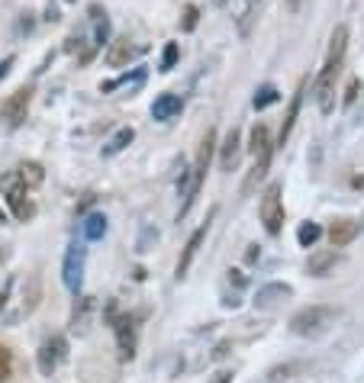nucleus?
<instances>
[{
  "mask_svg": "<svg viewBox=\"0 0 364 383\" xmlns=\"http://www.w3.org/2000/svg\"><path fill=\"white\" fill-rule=\"evenodd\" d=\"M45 20L55 23V20H58V10H55V7H49V10H45Z\"/></svg>",
  "mask_w": 364,
  "mask_h": 383,
  "instance_id": "c9c22d12",
  "label": "nucleus"
},
{
  "mask_svg": "<svg viewBox=\"0 0 364 383\" xmlns=\"http://www.w3.org/2000/svg\"><path fill=\"white\" fill-rule=\"evenodd\" d=\"M252 155H255V167H252V174H248L246 181V194H252L255 184L265 181L268 171H271V158H274V145H271V133H268V126L258 123L252 129Z\"/></svg>",
  "mask_w": 364,
  "mask_h": 383,
  "instance_id": "f257e3e1",
  "label": "nucleus"
},
{
  "mask_svg": "<svg viewBox=\"0 0 364 383\" xmlns=\"http://www.w3.org/2000/svg\"><path fill=\"white\" fill-rule=\"evenodd\" d=\"M216 216V209H213L210 213V219ZM210 219H206L204 226H200V229L194 232V235L187 238V245H184V255H181V261H177V280H184L187 277V271H190V265H194V258H197V251H200V245H204V238H206V232H210Z\"/></svg>",
  "mask_w": 364,
  "mask_h": 383,
  "instance_id": "1a4fd4ad",
  "label": "nucleus"
},
{
  "mask_svg": "<svg viewBox=\"0 0 364 383\" xmlns=\"http://www.w3.org/2000/svg\"><path fill=\"white\" fill-rule=\"evenodd\" d=\"M13 62H16L13 55H10V58H4V62H0V81H4V77L10 74V68H13Z\"/></svg>",
  "mask_w": 364,
  "mask_h": 383,
  "instance_id": "7c9ffc66",
  "label": "nucleus"
},
{
  "mask_svg": "<svg viewBox=\"0 0 364 383\" xmlns=\"http://www.w3.org/2000/svg\"><path fill=\"white\" fill-rule=\"evenodd\" d=\"M197 23H200V7H197V4H187V7H184V16H181V29L184 33H194Z\"/></svg>",
  "mask_w": 364,
  "mask_h": 383,
  "instance_id": "cd10ccee",
  "label": "nucleus"
},
{
  "mask_svg": "<svg viewBox=\"0 0 364 383\" xmlns=\"http://www.w3.org/2000/svg\"><path fill=\"white\" fill-rule=\"evenodd\" d=\"M177 58H181V49H177V42H168L165 45V52H161V71L168 74V71H175Z\"/></svg>",
  "mask_w": 364,
  "mask_h": 383,
  "instance_id": "bb28decb",
  "label": "nucleus"
},
{
  "mask_svg": "<svg viewBox=\"0 0 364 383\" xmlns=\"http://www.w3.org/2000/svg\"><path fill=\"white\" fill-rule=\"evenodd\" d=\"M261 223H265L268 235H280L284 229V200H280V184H271L261 196Z\"/></svg>",
  "mask_w": 364,
  "mask_h": 383,
  "instance_id": "39448f33",
  "label": "nucleus"
},
{
  "mask_svg": "<svg viewBox=\"0 0 364 383\" xmlns=\"http://www.w3.org/2000/svg\"><path fill=\"white\" fill-rule=\"evenodd\" d=\"M358 229H361V226H358L355 219H338V223H332V226H329V242H332V248H345L348 242H355Z\"/></svg>",
  "mask_w": 364,
  "mask_h": 383,
  "instance_id": "dca6fc26",
  "label": "nucleus"
},
{
  "mask_svg": "<svg viewBox=\"0 0 364 383\" xmlns=\"http://www.w3.org/2000/svg\"><path fill=\"white\" fill-rule=\"evenodd\" d=\"M20 181L26 184V187H39V184L45 181V171L39 161H23L20 165Z\"/></svg>",
  "mask_w": 364,
  "mask_h": 383,
  "instance_id": "412c9836",
  "label": "nucleus"
},
{
  "mask_svg": "<svg viewBox=\"0 0 364 383\" xmlns=\"http://www.w3.org/2000/svg\"><path fill=\"white\" fill-rule=\"evenodd\" d=\"M329 319H332V309H326V306H307V309H300V313L290 319V332L300 335V338H309V335H319L322 328L329 326Z\"/></svg>",
  "mask_w": 364,
  "mask_h": 383,
  "instance_id": "7ed1b4c3",
  "label": "nucleus"
},
{
  "mask_svg": "<svg viewBox=\"0 0 364 383\" xmlns=\"http://www.w3.org/2000/svg\"><path fill=\"white\" fill-rule=\"evenodd\" d=\"M294 296V287L290 284H268L255 293V306L258 309H274L280 300H290Z\"/></svg>",
  "mask_w": 364,
  "mask_h": 383,
  "instance_id": "9b49d317",
  "label": "nucleus"
},
{
  "mask_svg": "<svg viewBox=\"0 0 364 383\" xmlns=\"http://www.w3.org/2000/svg\"><path fill=\"white\" fill-rule=\"evenodd\" d=\"M338 68H342V62H329V58H326L319 77H316V104H319L322 116H329V113L336 110V77H338Z\"/></svg>",
  "mask_w": 364,
  "mask_h": 383,
  "instance_id": "f03ea898",
  "label": "nucleus"
},
{
  "mask_svg": "<svg viewBox=\"0 0 364 383\" xmlns=\"http://www.w3.org/2000/svg\"><path fill=\"white\" fill-rule=\"evenodd\" d=\"M277 100H280V91L274 87V84H265V87H258V91H255L252 106H255V110H268V106H274Z\"/></svg>",
  "mask_w": 364,
  "mask_h": 383,
  "instance_id": "4be33fe9",
  "label": "nucleus"
},
{
  "mask_svg": "<svg viewBox=\"0 0 364 383\" xmlns=\"http://www.w3.org/2000/svg\"><path fill=\"white\" fill-rule=\"evenodd\" d=\"M210 383H232V374H229V370H216Z\"/></svg>",
  "mask_w": 364,
  "mask_h": 383,
  "instance_id": "473e14b6",
  "label": "nucleus"
},
{
  "mask_svg": "<svg viewBox=\"0 0 364 383\" xmlns=\"http://www.w3.org/2000/svg\"><path fill=\"white\" fill-rule=\"evenodd\" d=\"M113 328H116V345H119V357L123 361H129V357L136 355V326L129 316H119L116 322H113Z\"/></svg>",
  "mask_w": 364,
  "mask_h": 383,
  "instance_id": "9d476101",
  "label": "nucleus"
},
{
  "mask_svg": "<svg viewBox=\"0 0 364 383\" xmlns=\"http://www.w3.org/2000/svg\"><path fill=\"white\" fill-rule=\"evenodd\" d=\"M91 306H94L91 296H81V306H75V316H71V328H75V332H84V326H87V313H91Z\"/></svg>",
  "mask_w": 364,
  "mask_h": 383,
  "instance_id": "a878e982",
  "label": "nucleus"
},
{
  "mask_svg": "<svg viewBox=\"0 0 364 383\" xmlns=\"http://www.w3.org/2000/svg\"><path fill=\"white\" fill-rule=\"evenodd\" d=\"M229 280H236L238 287H246V277H242V271H229Z\"/></svg>",
  "mask_w": 364,
  "mask_h": 383,
  "instance_id": "72a5a7b5",
  "label": "nucleus"
},
{
  "mask_svg": "<svg viewBox=\"0 0 364 383\" xmlns=\"http://www.w3.org/2000/svg\"><path fill=\"white\" fill-rule=\"evenodd\" d=\"M10 374H13V355H10V348L0 345V383H7Z\"/></svg>",
  "mask_w": 364,
  "mask_h": 383,
  "instance_id": "c85d7f7f",
  "label": "nucleus"
},
{
  "mask_svg": "<svg viewBox=\"0 0 364 383\" xmlns=\"http://www.w3.org/2000/svg\"><path fill=\"white\" fill-rule=\"evenodd\" d=\"M91 13H94V20H97V26H94V45L104 49V42L110 39V20H106V13H100L97 7H94Z\"/></svg>",
  "mask_w": 364,
  "mask_h": 383,
  "instance_id": "5701e85b",
  "label": "nucleus"
},
{
  "mask_svg": "<svg viewBox=\"0 0 364 383\" xmlns=\"http://www.w3.org/2000/svg\"><path fill=\"white\" fill-rule=\"evenodd\" d=\"M238 148H242V139H238V129L232 126L229 133H226V139H223V152H219V167H223V171H232V167H236Z\"/></svg>",
  "mask_w": 364,
  "mask_h": 383,
  "instance_id": "f3484780",
  "label": "nucleus"
},
{
  "mask_svg": "<svg viewBox=\"0 0 364 383\" xmlns=\"http://www.w3.org/2000/svg\"><path fill=\"white\" fill-rule=\"evenodd\" d=\"M322 238V226L319 223H303L300 229H297V242L303 245V248H309V245H316Z\"/></svg>",
  "mask_w": 364,
  "mask_h": 383,
  "instance_id": "b1692460",
  "label": "nucleus"
},
{
  "mask_svg": "<svg viewBox=\"0 0 364 383\" xmlns=\"http://www.w3.org/2000/svg\"><path fill=\"white\" fill-rule=\"evenodd\" d=\"M358 87H361V84H358V81H351L348 87H345V97H342V104H345V106H351V104H355V97H358Z\"/></svg>",
  "mask_w": 364,
  "mask_h": 383,
  "instance_id": "c756f323",
  "label": "nucleus"
},
{
  "mask_svg": "<svg viewBox=\"0 0 364 383\" xmlns=\"http://www.w3.org/2000/svg\"><path fill=\"white\" fill-rule=\"evenodd\" d=\"M133 139H136V129H133V126H123V129H119V133L113 135L104 148H100V155H104V158H113V155H119Z\"/></svg>",
  "mask_w": 364,
  "mask_h": 383,
  "instance_id": "a211bd4d",
  "label": "nucleus"
},
{
  "mask_svg": "<svg viewBox=\"0 0 364 383\" xmlns=\"http://www.w3.org/2000/svg\"><path fill=\"white\" fill-rule=\"evenodd\" d=\"M81 229H84L87 242H97V238L106 235V216H104V213H87L84 223H81Z\"/></svg>",
  "mask_w": 364,
  "mask_h": 383,
  "instance_id": "6ab92c4d",
  "label": "nucleus"
},
{
  "mask_svg": "<svg viewBox=\"0 0 364 383\" xmlns=\"http://www.w3.org/2000/svg\"><path fill=\"white\" fill-rule=\"evenodd\" d=\"M29 100H33V87H20V91H13L4 104H0V119H4L10 129L23 126V119H26V113H29Z\"/></svg>",
  "mask_w": 364,
  "mask_h": 383,
  "instance_id": "0eeeda50",
  "label": "nucleus"
},
{
  "mask_svg": "<svg viewBox=\"0 0 364 383\" xmlns=\"http://www.w3.org/2000/svg\"><path fill=\"white\" fill-rule=\"evenodd\" d=\"M133 55H136L133 45H129L126 39H119V42H113L110 52H106V65H110V68H119V65H126Z\"/></svg>",
  "mask_w": 364,
  "mask_h": 383,
  "instance_id": "aec40b11",
  "label": "nucleus"
},
{
  "mask_svg": "<svg viewBox=\"0 0 364 383\" xmlns=\"http://www.w3.org/2000/svg\"><path fill=\"white\" fill-rule=\"evenodd\" d=\"M65 357H68V342H65L62 335H52V338L43 342V348H39V370L45 377H52Z\"/></svg>",
  "mask_w": 364,
  "mask_h": 383,
  "instance_id": "6e6552de",
  "label": "nucleus"
},
{
  "mask_svg": "<svg viewBox=\"0 0 364 383\" xmlns=\"http://www.w3.org/2000/svg\"><path fill=\"white\" fill-rule=\"evenodd\" d=\"M181 110H184V100L177 97V94H161V97L152 104V116L158 119V123H171Z\"/></svg>",
  "mask_w": 364,
  "mask_h": 383,
  "instance_id": "ddd939ff",
  "label": "nucleus"
},
{
  "mask_svg": "<svg viewBox=\"0 0 364 383\" xmlns=\"http://www.w3.org/2000/svg\"><path fill=\"white\" fill-rule=\"evenodd\" d=\"M336 261H338V251L336 248H322V251H316V255H309L307 271L313 274V277H326V274L336 267Z\"/></svg>",
  "mask_w": 364,
  "mask_h": 383,
  "instance_id": "2eb2a0df",
  "label": "nucleus"
},
{
  "mask_svg": "<svg viewBox=\"0 0 364 383\" xmlns=\"http://www.w3.org/2000/svg\"><path fill=\"white\" fill-rule=\"evenodd\" d=\"M213 4H216V7H223V4H226V0H213Z\"/></svg>",
  "mask_w": 364,
  "mask_h": 383,
  "instance_id": "e433bc0d",
  "label": "nucleus"
},
{
  "mask_svg": "<svg viewBox=\"0 0 364 383\" xmlns=\"http://www.w3.org/2000/svg\"><path fill=\"white\" fill-rule=\"evenodd\" d=\"M307 87H309V81L303 77L300 81V87H297V94L290 97V106H287V116H284V126H280V145L290 139V133H294V126H297V116H300V106H303V94H307Z\"/></svg>",
  "mask_w": 364,
  "mask_h": 383,
  "instance_id": "f8f14e48",
  "label": "nucleus"
},
{
  "mask_svg": "<svg viewBox=\"0 0 364 383\" xmlns=\"http://www.w3.org/2000/svg\"><path fill=\"white\" fill-rule=\"evenodd\" d=\"M68 4H75V0H68Z\"/></svg>",
  "mask_w": 364,
  "mask_h": 383,
  "instance_id": "58836bf2",
  "label": "nucleus"
},
{
  "mask_svg": "<svg viewBox=\"0 0 364 383\" xmlns=\"http://www.w3.org/2000/svg\"><path fill=\"white\" fill-rule=\"evenodd\" d=\"M7 296H10V287H4V290H0V313H4V306H7Z\"/></svg>",
  "mask_w": 364,
  "mask_h": 383,
  "instance_id": "f704fd0d",
  "label": "nucleus"
},
{
  "mask_svg": "<svg viewBox=\"0 0 364 383\" xmlns=\"http://www.w3.org/2000/svg\"><path fill=\"white\" fill-rule=\"evenodd\" d=\"M261 258V251H258V245H248V251H246V261L248 265H255V261Z\"/></svg>",
  "mask_w": 364,
  "mask_h": 383,
  "instance_id": "2f4dec72",
  "label": "nucleus"
},
{
  "mask_svg": "<svg viewBox=\"0 0 364 383\" xmlns=\"http://www.w3.org/2000/svg\"><path fill=\"white\" fill-rule=\"evenodd\" d=\"M62 280L65 287H68L71 293H81V287H84V245H71L68 251H65V265H62Z\"/></svg>",
  "mask_w": 364,
  "mask_h": 383,
  "instance_id": "423d86ee",
  "label": "nucleus"
},
{
  "mask_svg": "<svg viewBox=\"0 0 364 383\" xmlns=\"http://www.w3.org/2000/svg\"><path fill=\"white\" fill-rule=\"evenodd\" d=\"M290 10H297V0H290Z\"/></svg>",
  "mask_w": 364,
  "mask_h": 383,
  "instance_id": "4c0bfd02",
  "label": "nucleus"
},
{
  "mask_svg": "<svg viewBox=\"0 0 364 383\" xmlns=\"http://www.w3.org/2000/svg\"><path fill=\"white\" fill-rule=\"evenodd\" d=\"M258 4H261V0H246V10H242V16H238V33H242V39L252 33V23H255V13H258Z\"/></svg>",
  "mask_w": 364,
  "mask_h": 383,
  "instance_id": "393cba45",
  "label": "nucleus"
},
{
  "mask_svg": "<svg viewBox=\"0 0 364 383\" xmlns=\"http://www.w3.org/2000/svg\"><path fill=\"white\" fill-rule=\"evenodd\" d=\"M7 203H10V209H13V216H16V219H23V223H26V219H33L35 206L26 200V184H23V181L16 184V187H10V190H7Z\"/></svg>",
  "mask_w": 364,
  "mask_h": 383,
  "instance_id": "4468645a",
  "label": "nucleus"
},
{
  "mask_svg": "<svg viewBox=\"0 0 364 383\" xmlns=\"http://www.w3.org/2000/svg\"><path fill=\"white\" fill-rule=\"evenodd\" d=\"M213 148H216V133L206 129L204 142H200V152H197V161H194V167H190V196H187L190 206H194L197 194H200V187H204V177H206V167H210Z\"/></svg>",
  "mask_w": 364,
  "mask_h": 383,
  "instance_id": "20e7f679",
  "label": "nucleus"
}]
</instances>
